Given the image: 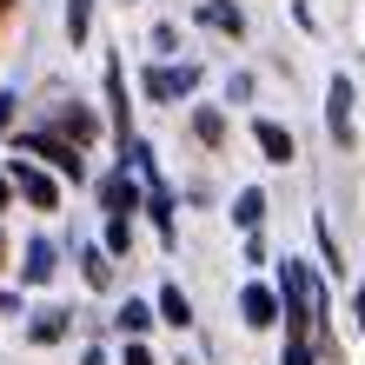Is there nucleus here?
Returning <instances> with one entry per match:
<instances>
[{
  "label": "nucleus",
  "mask_w": 365,
  "mask_h": 365,
  "mask_svg": "<svg viewBox=\"0 0 365 365\" xmlns=\"http://www.w3.org/2000/svg\"><path fill=\"white\" fill-rule=\"evenodd\" d=\"M319 312H326V299H319L312 272L299 266V259H286V319H292V339H306Z\"/></svg>",
  "instance_id": "nucleus-1"
},
{
  "label": "nucleus",
  "mask_w": 365,
  "mask_h": 365,
  "mask_svg": "<svg viewBox=\"0 0 365 365\" xmlns=\"http://www.w3.org/2000/svg\"><path fill=\"white\" fill-rule=\"evenodd\" d=\"M20 153H34V160H47L53 173H67L73 186L87 180V166H80V146H73V140H60V133H27V140H20Z\"/></svg>",
  "instance_id": "nucleus-2"
},
{
  "label": "nucleus",
  "mask_w": 365,
  "mask_h": 365,
  "mask_svg": "<svg viewBox=\"0 0 365 365\" xmlns=\"http://www.w3.org/2000/svg\"><path fill=\"white\" fill-rule=\"evenodd\" d=\"M27 206H40V212H53L60 206V186H53V173H40V166H27V160H14V180H7Z\"/></svg>",
  "instance_id": "nucleus-3"
},
{
  "label": "nucleus",
  "mask_w": 365,
  "mask_h": 365,
  "mask_svg": "<svg viewBox=\"0 0 365 365\" xmlns=\"http://www.w3.org/2000/svg\"><path fill=\"white\" fill-rule=\"evenodd\" d=\"M326 126H332L339 140H352V80H346V73H339L332 93H326Z\"/></svg>",
  "instance_id": "nucleus-4"
},
{
  "label": "nucleus",
  "mask_w": 365,
  "mask_h": 365,
  "mask_svg": "<svg viewBox=\"0 0 365 365\" xmlns=\"http://www.w3.org/2000/svg\"><path fill=\"white\" fill-rule=\"evenodd\" d=\"M252 140H259V153H266L272 166H292V153H299V146H292V133H286L279 120H259V126H252Z\"/></svg>",
  "instance_id": "nucleus-5"
},
{
  "label": "nucleus",
  "mask_w": 365,
  "mask_h": 365,
  "mask_svg": "<svg viewBox=\"0 0 365 365\" xmlns=\"http://www.w3.org/2000/svg\"><path fill=\"white\" fill-rule=\"evenodd\" d=\"M192 80H200V73H192V67H153V73H146V100H173V93H192Z\"/></svg>",
  "instance_id": "nucleus-6"
},
{
  "label": "nucleus",
  "mask_w": 365,
  "mask_h": 365,
  "mask_svg": "<svg viewBox=\"0 0 365 365\" xmlns=\"http://www.w3.org/2000/svg\"><path fill=\"white\" fill-rule=\"evenodd\" d=\"M240 312H246V326L259 332V326H272V319H279V299H272L266 286H246V292H240Z\"/></svg>",
  "instance_id": "nucleus-7"
},
{
  "label": "nucleus",
  "mask_w": 365,
  "mask_h": 365,
  "mask_svg": "<svg viewBox=\"0 0 365 365\" xmlns=\"http://www.w3.org/2000/svg\"><path fill=\"white\" fill-rule=\"evenodd\" d=\"M100 200H106V212H133V206H140V186L126 180V173H113V180L100 186Z\"/></svg>",
  "instance_id": "nucleus-8"
},
{
  "label": "nucleus",
  "mask_w": 365,
  "mask_h": 365,
  "mask_svg": "<svg viewBox=\"0 0 365 365\" xmlns=\"http://www.w3.org/2000/svg\"><path fill=\"white\" fill-rule=\"evenodd\" d=\"M200 27H212V34H240L246 20H240V7H226V0H206V7H200Z\"/></svg>",
  "instance_id": "nucleus-9"
},
{
  "label": "nucleus",
  "mask_w": 365,
  "mask_h": 365,
  "mask_svg": "<svg viewBox=\"0 0 365 365\" xmlns=\"http://www.w3.org/2000/svg\"><path fill=\"white\" fill-rule=\"evenodd\" d=\"M232 220H240L246 232H259V220H266V192H259V186H246L240 200H232Z\"/></svg>",
  "instance_id": "nucleus-10"
},
{
  "label": "nucleus",
  "mask_w": 365,
  "mask_h": 365,
  "mask_svg": "<svg viewBox=\"0 0 365 365\" xmlns=\"http://www.w3.org/2000/svg\"><path fill=\"white\" fill-rule=\"evenodd\" d=\"M60 133H67L73 146H87L100 126H93V113H87V106H67V113H60Z\"/></svg>",
  "instance_id": "nucleus-11"
},
{
  "label": "nucleus",
  "mask_w": 365,
  "mask_h": 365,
  "mask_svg": "<svg viewBox=\"0 0 365 365\" xmlns=\"http://www.w3.org/2000/svg\"><path fill=\"white\" fill-rule=\"evenodd\" d=\"M160 319H166V326H192V299H186L180 286H166V292H160Z\"/></svg>",
  "instance_id": "nucleus-12"
},
{
  "label": "nucleus",
  "mask_w": 365,
  "mask_h": 365,
  "mask_svg": "<svg viewBox=\"0 0 365 365\" xmlns=\"http://www.w3.org/2000/svg\"><path fill=\"white\" fill-rule=\"evenodd\" d=\"M47 279H53V246L34 240V246H27V286H47Z\"/></svg>",
  "instance_id": "nucleus-13"
},
{
  "label": "nucleus",
  "mask_w": 365,
  "mask_h": 365,
  "mask_svg": "<svg viewBox=\"0 0 365 365\" xmlns=\"http://www.w3.org/2000/svg\"><path fill=\"white\" fill-rule=\"evenodd\" d=\"M126 246H133V220L113 212V220H106V246H100V252H126Z\"/></svg>",
  "instance_id": "nucleus-14"
},
{
  "label": "nucleus",
  "mask_w": 365,
  "mask_h": 365,
  "mask_svg": "<svg viewBox=\"0 0 365 365\" xmlns=\"http://www.w3.org/2000/svg\"><path fill=\"white\" fill-rule=\"evenodd\" d=\"M34 339H40V346H60V339H67V319H60V312H40L34 319Z\"/></svg>",
  "instance_id": "nucleus-15"
},
{
  "label": "nucleus",
  "mask_w": 365,
  "mask_h": 365,
  "mask_svg": "<svg viewBox=\"0 0 365 365\" xmlns=\"http://www.w3.org/2000/svg\"><path fill=\"white\" fill-rule=\"evenodd\" d=\"M120 326H126V332L140 339L146 326H153V306H140V299H126V312H120Z\"/></svg>",
  "instance_id": "nucleus-16"
},
{
  "label": "nucleus",
  "mask_w": 365,
  "mask_h": 365,
  "mask_svg": "<svg viewBox=\"0 0 365 365\" xmlns=\"http://www.w3.org/2000/svg\"><path fill=\"white\" fill-rule=\"evenodd\" d=\"M87 20H93V0H67V34L87 40Z\"/></svg>",
  "instance_id": "nucleus-17"
},
{
  "label": "nucleus",
  "mask_w": 365,
  "mask_h": 365,
  "mask_svg": "<svg viewBox=\"0 0 365 365\" xmlns=\"http://www.w3.org/2000/svg\"><path fill=\"white\" fill-rule=\"evenodd\" d=\"M146 212H153V226L173 240V200H166V192H153V206H146Z\"/></svg>",
  "instance_id": "nucleus-18"
},
{
  "label": "nucleus",
  "mask_w": 365,
  "mask_h": 365,
  "mask_svg": "<svg viewBox=\"0 0 365 365\" xmlns=\"http://www.w3.org/2000/svg\"><path fill=\"white\" fill-rule=\"evenodd\" d=\"M192 126H200V140H206V146H220V140H226V120H220V113H200Z\"/></svg>",
  "instance_id": "nucleus-19"
},
{
  "label": "nucleus",
  "mask_w": 365,
  "mask_h": 365,
  "mask_svg": "<svg viewBox=\"0 0 365 365\" xmlns=\"http://www.w3.org/2000/svg\"><path fill=\"white\" fill-rule=\"evenodd\" d=\"M286 365H312V352H306V339H286Z\"/></svg>",
  "instance_id": "nucleus-20"
},
{
  "label": "nucleus",
  "mask_w": 365,
  "mask_h": 365,
  "mask_svg": "<svg viewBox=\"0 0 365 365\" xmlns=\"http://www.w3.org/2000/svg\"><path fill=\"white\" fill-rule=\"evenodd\" d=\"M126 365H153V352H146L140 339H126Z\"/></svg>",
  "instance_id": "nucleus-21"
},
{
  "label": "nucleus",
  "mask_w": 365,
  "mask_h": 365,
  "mask_svg": "<svg viewBox=\"0 0 365 365\" xmlns=\"http://www.w3.org/2000/svg\"><path fill=\"white\" fill-rule=\"evenodd\" d=\"M7 126H14V93H0V140H7Z\"/></svg>",
  "instance_id": "nucleus-22"
},
{
  "label": "nucleus",
  "mask_w": 365,
  "mask_h": 365,
  "mask_svg": "<svg viewBox=\"0 0 365 365\" xmlns=\"http://www.w3.org/2000/svg\"><path fill=\"white\" fill-rule=\"evenodd\" d=\"M352 312H359V326H365V286H359V306H352Z\"/></svg>",
  "instance_id": "nucleus-23"
},
{
  "label": "nucleus",
  "mask_w": 365,
  "mask_h": 365,
  "mask_svg": "<svg viewBox=\"0 0 365 365\" xmlns=\"http://www.w3.org/2000/svg\"><path fill=\"white\" fill-rule=\"evenodd\" d=\"M7 192H14V186H7V180H0V206H7Z\"/></svg>",
  "instance_id": "nucleus-24"
},
{
  "label": "nucleus",
  "mask_w": 365,
  "mask_h": 365,
  "mask_svg": "<svg viewBox=\"0 0 365 365\" xmlns=\"http://www.w3.org/2000/svg\"><path fill=\"white\" fill-rule=\"evenodd\" d=\"M0 259H7V240H0Z\"/></svg>",
  "instance_id": "nucleus-25"
},
{
  "label": "nucleus",
  "mask_w": 365,
  "mask_h": 365,
  "mask_svg": "<svg viewBox=\"0 0 365 365\" xmlns=\"http://www.w3.org/2000/svg\"><path fill=\"white\" fill-rule=\"evenodd\" d=\"M0 14H7V0H0Z\"/></svg>",
  "instance_id": "nucleus-26"
}]
</instances>
